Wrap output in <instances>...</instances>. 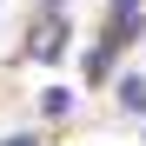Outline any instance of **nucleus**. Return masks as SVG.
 <instances>
[{
	"instance_id": "obj_3",
	"label": "nucleus",
	"mask_w": 146,
	"mask_h": 146,
	"mask_svg": "<svg viewBox=\"0 0 146 146\" xmlns=\"http://www.w3.org/2000/svg\"><path fill=\"white\" fill-rule=\"evenodd\" d=\"M113 53H119L113 40H93L86 46V80H113Z\"/></svg>"
},
{
	"instance_id": "obj_4",
	"label": "nucleus",
	"mask_w": 146,
	"mask_h": 146,
	"mask_svg": "<svg viewBox=\"0 0 146 146\" xmlns=\"http://www.w3.org/2000/svg\"><path fill=\"white\" fill-rule=\"evenodd\" d=\"M73 106H80V93H73V86H46V93H40V113H46V119H66Z\"/></svg>"
},
{
	"instance_id": "obj_6",
	"label": "nucleus",
	"mask_w": 146,
	"mask_h": 146,
	"mask_svg": "<svg viewBox=\"0 0 146 146\" xmlns=\"http://www.w3.org/2000/svg\"><path fill=\"white\" fill-rule=\"evenodd\" d=\"M0 146H40L33 133H7V139H0Z\"/></svg>"
},
{
	"instance_id": "obj_1",
	"label": "nucleus",
	"mask_w": 146,
	"mask_h": 146,
	"mask_svg": "<svg viewBox=\"0 0 146 146\" xmlns=\"http://www.w3.org/2000/svg\"><path fill=\"white\" fill-rule=\"evenodd\" d=\"M20 53L40 60V66H60V60L73 53V27H66V13H60V7H40V20L27 27V40H20Z\"/></svg>"
},
{
	"instance_id": "obj_5",
	"label": "nucleus",
	"mask_w": 146,
	"mask_h": 146,
	"mask_svg": "<svg viewBox=\"0 0 146 146\" xmlns=\"http://www.w3.org/2000/svg\"><path fill=\"white\" fill-rule=\"evenodd\" d=\"M106 13H139V0H106Z\"/></svg>"
},
{
	"instance_id": "obj_2",
	"label": "nucleus",
	"mask_w": 146,
	"mask_h": 146,
	"mask_svg": "<svg viewBox=\"0 0 146 146\" xmlns=\"http://www.w3.org/2000/svg\"><path fill=\"white\" fill-rule=\"evenodd\" d=\"M113 100L126 106L133 119H146V80H139V73H113Z\"/></svg>"
}]
</instances>
